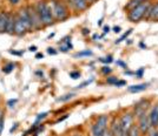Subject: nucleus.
I'll return each mask as SVG.
<instances>
[{
    "instance_id": "f257e3e1",
    "label": "nucleus",
    "mask_w": 158,
    "mask_h": 136,
    "mask_svg": "<svg viewBox=\"0 0 158 136\" xmlns=\"http://www.w3.org/2000/svg\"><path fill=\"white\" fill-rule=\"evenodd\" d=\"M48 6L51 8V13L54 21H65L69 19L70 13H69V8L66 7L65 2H63L61 0H50Z\"/></svg>"
},
{
    "instance_id": "f03ea898",
    "label": "nucleus",
    "mask_w": 158,
    "mask_h": 136,
    "mask_svg": "<svg viewBox=\"0 0 158 136\" xmlns=\"http://www.w3.org/2000/svg\"><path fill=\"white\" fill-rule=\"evenodd\" d=\"M34 7H35L37 12L39 14V18H40V20H41L44 27L51 26L53 22H54V19H53L52 13H51V8L48 6V4H47L46 1L40 0V1H38V2L35 4Z\"/></svg>"
},
{
    "instance_id": "7ed1b4c3",
    "label": "nucleus",
    "mask_w": 158,
    "mask_h": 136,
    "mask_svg": "<svg viewBox=\"0 0 158 136\" xmlns=\"http://www.w3.org/2000/svg\"><path fill=\"white\" fill-rule=\"evenodd\" d=\"M151 2L149 0H146L144 2L139 4L138 6H136L135 8L130 10L127 12V19L131 22H139L140 20L145 19V15H146V12H148V8L150 7Z\"/></svg>"
},
{
    "instance_id": "20e7f679",
    "label": "nucleus",
    "mask_w": 158,
    "mask_h": 136,
    "mask_svg": "<svg viewBox=\"0 0 158 136\" xmlns=\"http://www.w3.org/2000/svg\"><path fill=\"white\" fill-rule=\"evenodd\" d=\"M109 128V115H100L91 126V135L103 136L106 129Z\"/></svg>"
},
{
    "instance_id": "39448f33",
    "label": "nucleus",
    "mask_w": 158,
    "mask_h": 136,
    "mask_svg": "<svg viewBox=\"0 0 158 136\" xmlns=\"http://www.w3.org/2000/svg\"><path fill=\"white\" fill-rule=\"evenodd\" d=\"M26 8H27V12H28V15H30V20H31L33 29H40V28H43L44 25H43V22H41V20H40L39 14L37 12L35 7L27 6Z\"/></svg>"
},
{
    "instance_id": "423d86ee",
    "label": "nucleus",
    "mask_w": 158,
    "mask_h": 136,
    "mask_svg": "<svg viewBox=\"0 0 158 136\" xmlns=\"http://www.w3.org/2000/svg\"><path fill=\"white\" fill-rule=\"evenodd\" d=\"M119 123H120V127L124 131H127L130 129L132 124L135 123V115L131 111H127V113H124L120 119H119Z\"/></svg>"
},
{
    "instance_id": "0eeeda50",
    "label": "nucleus",
    "mask_w": 158,
    "mask_h": 136,
    "mask_svg": "<svg viewBox=\"0 0 158 136\" xmlns=\"http://www.w3.org/2000/svg\"><path fill=\"white\" fill-rule=\"evenodd\" d=\"M17 17L20 19V21L23 22V25L25 26V28L27 29V32L30 31H33V27L32 24H31V20H30V15H28V12H27V8L26 7H23L20 8L17 13Z\"/></svg>"
},
{
    "instance_id": "6e6552de",
    "label": "nucleus",
    "mask_w": 158,
    "mask_h": 136,
    "mask_svg": "<svg viewBox=\"0 0 158 136\" xmlns=\"http://www.w3.org/2000/svg\"><path fill=\"white\" fill-rule=\"evenodd\" d=\"M138 119V123H137V126H138V129L140 131V134L142 135H148V133H149V130L151 129V126H150V121H149V117H148V114L145 113L143 115H140Z\"/></svg>"
},
{
    "instance_id": "1a4fd4ad",
    "label": "nucleus",
    "mask_w": 158,
    "mask_h": 136,
    "mask_svg": "<svg viewBox=\"0 0 158 136\" xmlns=\"http://www.w3.org/2000/svg\"><path fill=\"white\" fill-rule=\"evenodd\" d=\"M145 20L158 22V1L157 2H151L150 7L148 8V12H146V15H145Z\"/></svg>"
},
{
    "instance_id": "9d476101",
    "label": "nucleus",
    "mask_w": 158,
    "mask_h": 136,
    "mask_svg": "<svg viewBox=\"0 0 158 136\" xmlns=\"http://www.w3.org/2000/svg\"><path fill=\"white\" fill-rule=\"evenodd\" d=\"M151 128H158V103L153 104L148 114Z\"/></svg>"
},
{
    "instance_id": "9b49d317",
    "label": "nucleus",
    "mask_w": 158,
    "mask_h": 136,
    "mask_svg": "<svg viewBox=\"0 0 158 136\" xmlns=\"http://www.w3.org/2000/svg\"><path fill=\"white\" fill-rule=\"evenodd\" d=\"M150 102L148 100H142L139 101L138 103H136V107H135V111H133V115L135 117H139L140 115H143L146 113V109L149 107Z\"/></svg>"
},
{
    "instance_id": "f8f14e48",
    "label": "nucleus",
    "mask_w": 158,
    "mask_h": 136,
    "mask_svg": "<svg viewBox=\"0 0 158 136\" xmlns=\"http://www.w3.org/2000/svg\"><path fill=\"white\" fill-rule=\"evenodd\" d=\"M69 4H71V6L78 12H84L89 7L86 0H69Z\"/></svg>"
},
{
    "instance_id": "ddd939ff",
    "label": "nucleus",
    "mask_w": 158,
    "mask_h": 136,
    "mask_svg": "<svg viewBox=\"0 0 158 136\" xmlns=\"http://www.w3.org/2000/svg\"><path fill=\"white\" fill-rule=\"evenodd\" d=\"M27 32V29L25 28V26L23 25V22L20 21V19L17 17L15 18V24H14V31H13V34L15 35H18V37H23V35H25Z\"/></svg>"
},
{
    "instance_id": "4468645a",
    "label": "nucleus",
    "mask_w": 158,
    "mask_h": 136,
    "mask_svg": "<svg viewBox=\"0 0 158 136\" xmlns=\"http://www.w3.org/2000/svg\"><path fill=\"white\" fill-rule=\"evenodd\" d=\"M59 45H61L59 47V51L63 53H66V52H69L70 49H72L73 45H72V42H71V37H70V35H69V37H65V38L59 42Z\"/></svg>"
},
{
    "instance_id": "2eb2a0df",
    "label": "nucleus",
    "mask_w": 158,
    "mask_h": 136,
    "mask_svg": "<svg viewBox=\"0 0 158 136\" xmlns=\"http://www.w3.org/2000/svg\"><path fill=\"white\" fill-rule=\"evenodd\" d=\"M15 18H17V14L8 13V17H7V25H6V33H8V34H13Z\"/></svg>"
},
{
    "instance_id": "dca6fc26",
    "label": "nucleus",
    "mask_w": 158,
    "mask_h": 136,
    "mask_svg": "<svg viewBox=\"0 0 158 136\" xmlns=\"http://www.w3.org/2000/svg\"><path fill=\"white\" fill-rule=\"evenodd\" d=\"M149 87V84H132L130 87H127V91L130 93H139V91H145Z\"/></svg>"
},
{
    "instance_id": "f3484780",
    "label": "nucleus",
    "mask_w": 158,
    "mask_h": 136,
    "mask_svg": "<svg viewBox=\"0 0 158 136\" xmlns=\"http://www.w3.org/2000/svg\"><path fill=\"white\" fill-rule=\"evenodd\" d=\"M7 12H0V33H6V25H7Z\"/></svg>"
},
{
    "instance_id": "a211bd4d",
    "label": "nucleus",
    "mask_w": 158,
    "mask_h": 136,
    "mask_svg": "<svg viewBox=\"0 0 158 136\" xmlns=\"http://www.w3.org/2000/svg\"><path fill=\"white\" fill-rule=\"evenodd\" d=\"M144 1H146V0H130L127 4H126V6L124 7L126 11L129 12L130 10H132V8H135L136 6H138L139 4H142V2H144Z\"/></svg>"
},
{
    "instance_id": "6ab92c4d",
    "label": "nucleus",
    "mask_w": 158,
    "mask_h": 136,
    "mask_svg": "<svg viewBox=\"0 0 158 136\" xmlns=\"http://www.w3.org/2000/svg\"><path fill=\"white\" fill-rule=\"evenodd\" d=\"M127 136H142L140 134V131L138 129V126L137 124H132L131 127H130V129L127 130Z\"/></svg>"
},
{
    "instance_id": "aec40b11",
    "label": "nucleus",
    "mask_w": 158,
    "mask_h": 136,
    "mask_svg": "<svg viewBox=\"0 0 158 136\" xmlns=\"http://www.w3.org/2000/svg\"><path fill=\"white\" fill-rule=\"evenodd\" d=\"M93 55V52L90 49H86V51H81V52L74 54V58H84V56H91Z\"/></svg>"
},
{
    "instance_id": "412c9836",
    "label": "nucleus",
    "mask_w": 158,
    "mask_h": 136,
    "mask_svg": "<svg viewBox=\"0 0 158 136\" xmlns=\"http://www.w3.org/2000/svg\"><path fill=\"white\" fill-rule=\"evenodd\" d=\"M14 67H15V65H14L13 62H8L7 65H5L2 67V72H4L5 74H10L11 72H13Z\"/></svg>"
},
{
    "instance_id": "4be33fe9",
    "label": "nucleus",
    "mask_w": 158,
    "mask_h": 136,
    "mask_svg": "<svg viewBox=\"0 0 158 136\" xmlns=\"http://www.w3.org/2000/svg\"><path fill=\"white\" fill-rule=\"evenodd\" d=\"M132 31H133V29H132V28H130V29H129V31H127L126 33H124V34H123V35H122V37H120V38H119L118 40H116V41H114V44L117 45V44H120L122 41H124L125 39H127V37H129V35L131 34Z\"/></svg>"
},
{
    "instance_id": "5701e85b",
    "label": "nucleus",
    "mask_w": 158,
    "mask_h": 136,
    "mask_svg": "<svg viewBox=\"0 0 158 136\" xmlns=\"http://www.w3.org/2000/svg\"><path fill=\"white\" fill-rule=\"evenodd\" d=\"M47 115H48V113L47 111H45V113H41V114H39L38 116H37V119H35V122H34V126H39V123L45 119V117H47Z\"/></svg>"
},
{
    "instance_id": "b1692460",
    "label": "nucleus",
    "mask_w": 158,
    "mask_h": 136,
    "mask_svg": "<svg viewBox=\"0 0 158 136\" xmlns=\"http://www.w3.org/2000/svg\"><path fill=\"white\" fill-rule=\"evenodd\" d=\"M73 96H74V93H70V94H66L64 96H60L59 99H58V101H59V102H66V101L73 99Z\"/></svg>"
},
{
    "instance_id": "393cba45",
    "label": "nucleus",
    "mask_w": 158,
    "mask_h": 136,
    "mask_svg": "<svg viewBox=\"0 0 158 136\" xmlns=\"http://www.w3.org/2000/svg\"><path fill=\"white\" fill-rule=\"evenodd\" d=\"M99 61L103 62V64H107V65H109V64L113 62V56L110 54V55H107V56H105V58H100L99 59Z\"/></svg>"
},
{
    "instance_id": "a878e982",
    "label": "nucleus",
    "mask_w": 158,
    "mask_h": 136,
    "mask_svg": "<svg viewBox=\"0 0 158 136\" xmlns=\"http://www.w3.org/2000/svg\"><path fill=\"white\" fill-rule=\"evenodd\" d=\"M118 80L119 79L117 78V76H107V79H106V84H111V86H114V84H117Z\"/></svg>"
},
{
    "instance_id": "bb28decb",
    "label": "nucleus",
    "mask_w": 158,
    "mask_h": 136,
    "mask_svg": "<svg viewBox=\"0 0 158 136\" xmlns=\"http://www.w3.org/2000/svg\"><path fill=\"white\" fill-rule=\"evenodd\" d=\"M102 74H104V75H109V74H111L112 73V68L110 66H104V67H102Z\"/></svg>"
},
{
    "instance_id": "cd10ccee",
    "label": "nucleus",
    "mask_w": 158,
    "mask_h": 136,
    "mask_svg": "<svg viewBox=\"0 0 158 136\" xmlns=\"http://www.w3.org/2000/svg\"><path fill=\"white\" fill-rule=\"evenodd\" d=\"M144 72H145V68H144V67H140L138 71L135 72V76H136L137 79L143 78V75H144Z\"/></svg>"
},
{
    "instance_id": "c85d7f7f",
    "label": "nucleus",
    "mask_w": 158,
    "mask_h": 136,
    "mask_svg": "<svg viewBox=\"0 0 158 136\" xmlns=\"http://www.w3.org/2000/svg\"><path fill=\"white\" fill-rule=\"evenodd\" d=\"M70 76L73 79V80H77V79L80 78V72L78 71H72L70 72Z\"/></svg>"
},
{
    "instance_id": "c756f323",
    "label": "nucleus",
    "mask_w": 158,
    "mask_h": 136,
    "mask_svg": "<svg viewBox=\"0 0 158 136\" xmlns=\"http://www.w3.org/2000/svg\"><path fill=\"white\" fill-rule=\"evenodd\" d=\"M92 81H93V79H90V80H86V81H84L83 84H78V86H77V88H78V89H80V88H84L85 86H89V84H91Z\"/></svg>"
},
{
    "instance_id": "7c9ffc66",
    "label": "nucleus",
    "mask_w": 158,
    "mask_h": 136,
    "mask_svg": "<svg viewBox=\"0 0 158 136\" xmlns=\"http://www.w3.org/2000/svg\"><path fill=\"white\" fill-rule=\"evenodd\" d=\"M148 136H158V129L157 128H151L148 133Z\"/></svg>"
},
{
    "instance_id": "2f4dec72",
    "label": "nucleus",
    "mask_w": 158,
    "mask_h": 136,
    "mask_svg": "<svg viewBox=\"0 0 158 136\" xmlns=\"http://www.w3.org/2000/svg\"><path fill=\"white\" fill-rule=\"evenodd\" d=\"M116 64H117V66H119V67L127 69V65H126L124 61H122V60H117V61H116Z\"/></svg>"
},
{
    "instance_id": "473e14b6",
    "label": "nucleus",
    "mask_w": 158,
    "mask_h": 136,
    "mask_svg": "<svg viewBox=\"0 0 158 136\" xmlns=\"http://www.w3.org/2000/svg\"><path fill=\"white\" fill-rule=\"evenodd\" d=\"M17 101H18L17 99H11V100H8V101H7V106H8L10 108H12L14 104L17 103Z\"/></svg>"
},
{
    "instance_id": "72a5a7b5",
    "label": "nucleus",
    "mask_w": 158,
    "mask_h": 136,
    "mask_svg": "<svg viewBox=\"0 0 158 136\" xmlns=\"http://www.w3.org/2000/svg\"><path fill=\"white\" fill-rule=\"evenodd\" d=\"M47 53H48L50 55H56L58 52H57V51H56L53 47H48V48H47Z\"/></svg>"
},
{
    "instance_id": "f704fd0d",
    "label": "nucleus",
    "mask_w": 158,
    "mask_h": 136,
    "mask_svg": "<svg viewBox=\"0 0 158 136\" xmlns=\"http://www.w3.org/2000/svg\"><path fill=\"white\" fill-rule=\"evenodd\" d=\"M125 84H126L125 80H118L117 84H114V86H116V87H123V86H125Z\"/></svg>"
},
{
    "instance_id": "c9c22d12",
    "label": "nucleus",
    "mask_w": 158,
    "mask_h": 136,
    "mask_svg": "<svg viewBox=\"0 0 158 136\" xmlns=\"http://www.w3.org/2000/svg\"><path fill=\"white\" fill-rule=\"evenodd\" d=\"M111 31V27L107 26V25H105V26L103 27V32H104V34H106V33H109Z\"/></svg>"
},
{
    "instance_id": "e433bc0d",
    "label": "nucleus",
    "mask_w": 158,
    "mask_h": 136,
    "mask_svg": "<svg viewBox=\"0 0 158 136\" xmlns=\"http://www.w3.org/2000/svg\"><path fill=\"white\" fill-rule=\"evenodd\" d=\"M124 75L132 76V75H135V72H131V71H129V69H125V71H124Z\"/></svg>"
},
{
    "instance_id": "4c0bfd02",
    "label": "nucleus",
    "mask_w": 158,
    "mask_h": 136,
    "mask_svg": "<svg viewBox=\"0 0 158 136\" xmlns=\"http://www.w3.org/2000/svg\"><path fill=\"white\" fill-rule=\"evenodd\" d=\"M112 31L114 33H120V31H122V27L120 26H114L113 28H112Z\"/></svg>"
},
{
    "instance_id": "58836bf2",
    "label": "nucleus",
    "mask_w": 158,
    "mask_h": 136,
    "mask_svg": "<svg viewBox=\"0 0 158 136\" xmlns=\"http://www.w3.org/2000/svg\"><path fill=\"white\" fill-rule=\"evenodd\" d=\"M8 52L11 53V54H13V55H18V56L23 55V53H21V52H17V51H12V49H10Z\"/></svg>"
},
{
    "instance_id": "ea45409f",
    "label": "nucleus",
    "mask_w": 158,
    "mask_h": 136,
    "mask_svg": "<svg viewBox=\"0 0 158 136\" xmlns=\"http://www.w3.org/2000/svg\"><path fill=\"white\" fill-rule=\"evenodd\" d=\"M139 48H142V49H146V48H148V46L145 45L143 41H140V42H139Z\"/></svg>"
},
{
    "instance_id": "a19ab883",
    "label": "nucleus",
    "mask_w": 158,
    "mask_h": 136,
    "mask_svg": "<svg viewBox=\"0 0 158 136\" xmlns=\"http://www.w3.org/2000/svg\"><path fill=\"white\" fill-rule=\"evenodd\" d=\"M8 2L12 4V5H18L20 2V0H8Z\"/></svg>"
},
{
    "instance_id": "79ce46f5",
    "label": "nucleus",
    "mask_w": 158,
    "mask_h": 136,
    "mask_svg": "<svg viewBox=\"0 0 158 136\" xmlns=\"http://www.w3.org/2000/svg\"><path fill=\"white\" fill-rule=\"evenodd\" d=\"M103 136H113V135H112L111 130H110L109 128H107V129H106V131L104 133V135H103Z\"/></svg>"
},
{
    "instance_id": "37998d69",
    "label": "nucleus",
    "mask_w": 158,
    "mask_h": 136,
    "mask_svg": "<svg viewBox=\"0 0 158 136\" xmlns=\"http://www.w3.org/2000/svg\"><path fill=\"white\" fill-rule=\"evenodd\" d=\"M83 34H84V35H87V34H90V29H89V28H83Z\"/></svg>"
},
{
    "instance_id": "c03bdc74",
    "label": "nucleus",
    "mask_w": 158,
    "mask_h": 136,
    "mask_svg": "<svg viewBox=\"0 0 158 136\" xmlns=\"http://www.w3.org/2000/svg\"><path fill=\"white\" fill-rule=\"evenodd\" d=\"M69 116V115H67V114H66V115H64V116L63 117H59V119H58V120H57V122L56 123H58V122H61V121H64V120H65L66 117Z\"/></svg>"
},
{
    "instance_id": "a18cd8bd",
    "label": "nucleus",
    "mask_w": 158,
    "mask_h": 136,
    "mask_svg": "<svg viewBox=\"0 0 158 136\" xmlns=\"http://www.w3.org/2000/svg\"><path fill=\"white\" fill-rule=\"evenodd\" d=\"M28 49H30V52H37L38 48H37V46H31Z\"/></svg>"
},
{
    "instance_id": "49530a36",
    "label": "nucleus",
    "mask_w": 158,
    "mask_h": 136,
    "mask_svg": "<svg viewBox=\"0 0 158 136\" xmlns=\"http://www.w3.org/2000/svg\"><path fill=\"white\" fill-rule=\"evenodd\" d=\"M44 58V54L43 53H37L35 54V59H43Z\"/></svg>"
},
{
    "instance_id": "de8ad7c7",
    "label": "nucleus",
    "mask_w": 158,
    "mask_h": 136,
    "mask_svg": "<svg viewBox=\"0 0 158 136\" xmlns=\"http://www.w3.org/2000/svg\"><path fill=\"white\" fill-rule=\"evenodd\" d=\"M4 114H5V113H4V110L0 109V120H2V119H4Z\"/></svg>"
},
{
    "instance_id": "09e8293b",
    "label": "nucleus",
    "mask_w": 158,
    "mask_h": 136,
    "mask_svg": "<svg viewBox=\"0 0 158 136\" xmlns=\"http://www.w3.org/2000/svg\"><path fill=\"white\" fill-rule=\"evenodd\" d=\"M94 1H97V0H86V2H87L89 5H90V4H93Z\"/></svg>"
},
{
    "instance_id": "8fccbe9b",
    "label": "nucleus",
    "mask_w": 158,
    "mask_h": 136,
    "mask_svg": "<svg viewBox=\"0 0 158 136\" xmlns=\"http://www.w3.org/2000/svg\"><path fill=\"white\" fill-rule=\"evenodd\" d=\"M99 38H100V37H99L98 34H94V35H93V40H96V39H99Z\"/></svg>"
},
{
    "instance_id": "3c124183",
    "label": "nucleus",
    "mask_w": 158,
    "mask_h": 136,
    "mask_svg": "<svg viewBox=\"0 0 158 136\" xmlns=\"http://www.w3.org/2000/svg\"><path fill=\"white\" fill-rule=\"evenodd\" d=\"M35 74H37V75H40V76H43V72H40V71L35 72Z\"/></svg>"
},
{
    "instance_id": "603ef678",
    "label": "nucleus",
    "mask_w": 158,
    "mask_h": 136,
    "mask_svg": "<svg viewBox=\"0 0 158 136\" xmlns=\"http://www.w3.org/2000/svg\"><path fill=\"white\" fill-rule=\"evenodd\" d=\"M102 24H103V19H100L98 21V26H102Z\"/></svg>"
},
{
    "instance_id": "864d4df0",
    "label": "nucleus",
    "mask_w": 158,
    "mask_h": 136,
    "mask_svg": "<svg viewBox=\"0 0 158 136\" xmlns=\"http://www.w3.org/2000/svg\"><path fill=\"white\" fill-rule=\"evenodd\" d=\"M120 136H127V133L126 131H124V133H122V135Z\"/></svg>"
},
{
    "instance_id": "5fc2aeb1",
    "label": "nucleus",
    "mask_w": 158,
    "mask_h": 136,
    "mask_svg": "<svg viewBox=\"0 0 158 136\" xmlns=\"http://www.w3.org/2000/svg\"><path fill=\"white\" fill-rule=\"evenodd\" d=\"M72 136H81V135H80V134H73Z\"/></svg>"
}]
</instances>
